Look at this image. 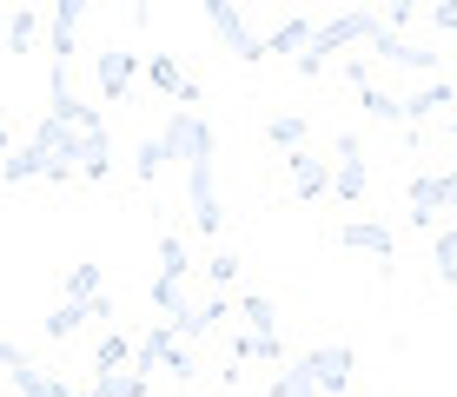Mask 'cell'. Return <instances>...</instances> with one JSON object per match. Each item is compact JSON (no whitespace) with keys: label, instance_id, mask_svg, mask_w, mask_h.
<instances>
[{"label":"cell","instance_id":"obj_25","mask_svg":"<svg viewBox=\"0 0 457 397\" xmlns=\"http://www.w3.org/2000/svg\"><path fill=\"white\" fill-rule=\"evenodd\" d=\"M93 397H146V377L126 364V371H93Z\"/></svg>","mask_w":457,"mask_h":397},{"label":"cell","instance_id":"obj_2","mask_svg":"<svg viewBox=\"0 0 457 397\" xmlns=\"http://www.w3.org/2000/svg\"><path fill=\"white\" fill-rule=\"evenodd\" d=\"M378 34H385V13H371V7H345V13H332V21L312 27L305 54H298L292 67L305 73V79H319V73H332V67H338V54H352V46H371Z\"/></svg>","mask_w":457,"mask_h":397},{"label":"cell","instance_id":"obj_29","mask_svg":"<svg viewBox=\"0 0 457 397\" xmlns=\"http://www.w3.org/2000/svg\"><path fill=\"white\" fill-rule=\"evenodd\" d=\"M67 298H73V305L106 298V292H100V265H73V272H67Z\"/></svg>","mask_w":457,"mask_h":397},{"label":"cell","instance_id":"obj_28","mask_svg":"<svg viewBox=\"0 0 457 397\" xmlns=\"http://www.w3.org/2000/svg\"><path fill=\"white\" fill-rule=\"evenodd\" d=\"M431 265H437V285H457V226H445V232H437Z\"/></svg>","mask_w":457,"mask_h":397},{"label":"cell","instance_id":"obj_19","mask_svg":"<svg viewBox=\"0 0 457 397\" xmlns=\"http://www.w3.org/2000/svg\"><path fill=\"white\" fill-rule=\"evenodd\" d=\"M305 40H312V21H298V13H286V21H278L272 27V34H265V60H272V54H305Z\"/></svg>","mask_w":457,"mask_h":397},{"label":"cell","instance_id":"obj_30","mask_svg":"<svg viewBox=\"0 0 457 397\" xmlns=\"http://www.w3.org/2000/svg\"><path fill=\"white\" fill-rule=\"evenodd\" d=\"M54 385H60V377H46L40 364H21V371H13V391H21V397H54Z\"/></svg>","mask_w":457,"mask_h":397},{"label":"cell","instance_id":"obj_1","mask_svg":"<svg viewBox=\"0 0 457 397\" xmlns=\"http://www.w3.org/2000/svg\"><path fill=\"white\" fill-rule=\"evenodd\" d=\"M0 179L7 186H34V179H54V186H73L80 179V133L60 120H40L34 139H27L13 159H0Z\"/></svg>","mask_w":457,"mask_h":397},{"label":"cell","instance_id":"obj_32","mask_svg":"<svg viewBox=\"0 0 457 397\" xmlns=\"http://www.w3.org/2000/svg\"><path fill=\"white\" fill-rule=\"evenodd\" d=\"M34 34H40V13H34V7H21V13L7 21V40H13V46L27 54V46H34Z\"/></svg>","mask_w":457,"mask_h":397},{"label":"cell","instance_id":"obj_18","mask_svg":"<svg viewBox=\"0 0 457 397\" xmlns=\"http://www.w3.org/2000/svg\"><path fill=\"white\" fill-rule=\"evenodd\" d=\"M226 305H232V298H226V292H212V298H199V305H193V311H186V318H179V325H172V331H179V338H186V344H193V338H206V331L219 325V318H226Z\"/></svg>","mask_w":457,"mask_h":397},{"label":"cell","instance_id":"obj_39","mask_svg":"<svg viewBox=\"0 0 457 397\" xmlns=\"http://www.w3.org/2000/svg\"><path fill=\"white\" fill-rule=\"evenodd\" d=\"M451 133H457V113H451Z\"/></svg>","mask_w":457,"mask_h":397},{"label":"cell","instance_id":"obj_9","mask_svg":"<svg viewBox=\"0 0 457 397\" xmlns=\"http://www.w3.org/2000/svg\"><path fill=\"white\" fill-rule=\"evenodd\" d=\"M365 186H371V172H365V139L358 133H338V146H332V193L338 199H365Z\"/></svg>","mask_w":457,"mask_h":397},{"label":"cell","instance_id":"obj_26","mask_svg":"<svg viewBox=\"0 0 457 397\" xmlns=\"http://www.w3.org/2000/svg\"><path fill=\"white\" fill-rule=\"evenodd\" d=\"M126 364H133V338H126V331H106L100 352H93V371H126Z\"/></svg>","mask_w":457,"mask_h":397},{"label":"cell","instance_id":"obj_7","mask_svg":"<svg viewBox=\"0 0 457 397\" xmlns=\"http://www.w3.org/2000/svg\"><path fill=\"white\" fill-rule=\"evenodd\" d=\"M160 146H166V166H193L199 153H219V139H212V126L199 120V113H172L166 120V133H160Z\"/></svg>","mask_w":457,"mask_h":397},{"label":"cell","instance_id":"obj_4","mask_svg":"<svg viewBox=\"0 0 457 397\" xmlns=\"http://www.w3.org/2000/svg\"><path fill=\"white\" fill-rule=\"evenodd\" d=\"M186 278H193V252H186V238L166 226V232H160V272H153V311H160L166 325H179V318L193 311Z\"/></svg>","mask_w":457,"mask_h":397},{"label":"cell","instance_id":"obj_27","mask_svg":"<svg viewBox=\"0 0 457 397\" xmlns=\"http://www.w3.org/2000/svg\"><path fill=\"white\" fill-rule=\"evenodd\" d=\"M160 172H166V146H160V139H139V146H133V179L153 186Z\"/></svg>","mask_w":457,"mask_h":397},{"label":"cell","instance_id":"obj_17","mask_svg":"<svg viewBox=\"0 0 457 397\" xmlns=\"http://www.w3.org/2000/svg\"><path fill=\"white\" fill-rule=\"evenodd\" d=\"M80 179L87 186L113 179V139H106V126H100V133H80Z\"/></svg>","mask_w":457,"mask_h":397},{"label":"cell","instance_id":"obj_21","mask_svg":"<svg viewBox=\"0 0 457 397\" xmlns=\"http://www.w3.org/2000/svg\"><path fill=\"white\" fill-rule=\"evenodd\" d=\"M265 397H325V391H319V377L305 371V358H292V364H278V377H272Z\"/></svg>","mask_w":457,"mask_h":397},{"label":"cell","instance_id":"obj_5","mask_svg":"<svg viewBox=\"0 0 457 397\" xmlns=\"http://www.w3.org/2000/svg\"><path fill=\"white\" fill-rule=\"evenodd\" d=\"M219 153H199L186 166V212H193L199 232H226V205H219V172H212Z\"/></svg>","mask_w":457,"mask_h":397},{"label":"cell","instance_id":"obj_3","mask_svg":"<svg viewBox=\"0 0 457 397\" xmlns=\"http://www.w3.org/2000/svg\"><path fill=\"white\" fill-rule=\"evenodd\" d=\"M133 371H139V377L160 371V377H172V385H186V377H199V358H193V344H186L179 331L160 318V325H146V331L133 338Z\"/></svg>","mask_w":457,"mask_h":397},{"label":"cell","instance_id":"obj_36","mask_svg":"<svg viewBox=\"0 0 457 397\" xmlns=\"http://www.w3.org/2000/svg\"><path fill=\"white\" fill-rule=\"evenodd\" d=\"M21 364H27V358H21V344H7V338H0V371L13 377V371H21Z\"/></svg>","mask_w":457,"mask_h":397},{"label":"cell","instance_id":"obj_35","mask_svg":"<svg viewBox=\"0 0 457 397\" xmlns=\"http://www.w3.org/2000/svg\"><path fill=\"white\" fill-rule=\"evenodd\" d=\"M437 186H445V212H451V226H457V166L437 172Z\"/></svg>","mask_w":457,"mask_h":397},{"label":"cell","instance_id":"obj_20","mask_svg":"<svg viewBox=\"0 0 457 397\" xmlns=\"http://www.w3.org/2000/svg\"><path fill=\"white\" fill-rule=\"evenodd\" d=\"M305 133H312V126H305V113H272V120H265V139H272V146L278 153H305Z\"/></svg>","mask_w":457,"mask_h":397},{"label":"cell","instance_id":"obj_6","mask_svg":"<svg viewBox=\"0 0 457 397\" xmlns=\"http://www.w3.org/2000/svg\"><path fill=\"white\" fill-rule=\"evenodd\" d=\"M206 27L226 40L232 60H245V67H259V60H265V34H252L245 7H226V0H212V7H206Z\"/></svg>","mask_w":457,"mask_h":397},{"label":"cell","instance_id":"obj_10","mask_svg":"<svg viewBox=\"0 0 457 397\" xmlns=\"http://www.w3.org/2000/svg\"><path fill=\"white\" fill-rule=\"evenodd\" d=\"M87 21V0H60L54 21H46V79H67V60H73V27Z\"/></svg>","mask_w":457,"mask_h":397},{"label":"cell","instance_id":"obj_31","mask_svg":"<svg viewBox=\"0 0 457 397\" xmlns=\"http://www.w3.org/2000/svg\"><path fill=\"white\" fill-rule=\"evenodd\" d=\"M199 272H206V278L219 285V292H226V285H232V278H239V252H212V259H206V265H199Z\"/></svg>","mask_w":457,"mask_h":397},{"label":"cell","instance_id":"obj_34","mask_svg":"<svg viewBox=\"0 0 457 397\" xmlns=\"http://www.w3.org/2000/svg\"><path fill=\"white\" fill-rule=\"evenodd\" d=\"M424 21H431V27H437V34H457V0H437V7H431V13H424Z\"/></svg>","mask_w":457,"mask_h":397},{"label":"cell","instance_id":"obj_33","mask_svg":"<svg viewBox=\"0 0 457 397\" xmlns=\"http://www.w3.org/2000/svg\"><path fill=\"white\" fill-rule=\"evenodd\" d=\"M338 73H345V79H352V87H358V93H365V87H371V73H378V60H371V54H352V60H345V67H338Z\"/></svg>","mask_w":457,"mask_h":397},{"label":"cell","instance_id":"obj_15","mask_svg":"<svg viewBox=\"0 0 457 397\" xmlns=\"http://www.w3.org/2000/svg\"><path fill=\"white\" fill-rule=\"evenodd\" d=\"M286 186H292V199H325V193H332V159L292 153L286 159Z\"/></svg>","mask_w":457,"mask_h":397},{"label":"cell","instance_id":"obj_24","mask_svg":"<svg viewBox=\"0 0 457 397\" xmlns=\"http://www.w3.org/2000/svg\"><path fill=\"white\" fill-rule=\"evenodd\" d=\"M358 106H365V120H378V126H404V100H398V93H385V87H365V93H358Z\"/></svg>","mask_w":457,"mask_h":397},{"label":"cell","instance_id":"obj_22","mask_svg":"<svg viewBox=\"0 0 457 397\" xmlns=\"http://www.w3.org/2000/svg\"><path fill=\"white\" fill-rule=\"evenodd\" d=\"M239 318H245V338H278V311H272V298L245 292V298H239Z\"/></svg>","mask_w":457,"mask_h":397},{"label":"cell","instance_id":"obj_38","mask_svg":"<svg viewBox=\"0 0 457 397\" xmlns=\"http://www.w3.org/2000/svg\"><path fill=\"white\" fill-rule=\"evenodd\" d=\"M0 153H7V126H0Z\"/></svg>","mask_w":457,"mask_h":397},{"label":"cell","instance_id":"obj_16","mask_svg":"<svg viewBox=\"0 0 457 397\" xmlns=\"http://www.w3.org/2000/svg\"><path fill=\"white\" fill-rule=\"evenodd\" d=\"M338 245L345 252H371V259H398V232L391 226H378V219H352V226H338Z\"/></svg>","mask_w":457,"mask_h":397},{"label":"cell","instance_id":"obj_23","mask_svg":"<svg viewBox=\"0 0 457 397\" xmlns=\"http://www.w3.org/2000/svg\"><path fill=\"white\" fill-rule=\"evenodd\" d=\"M87 318H93V305H73V298H60V305L46 311V325H40V331H46V338H54V344H67L73 331L87 325Z\"/></svg>","mask_w":457,"mask_h":397},{"label":"cell","instance_id":"obj_13","mask_svg":"<svg viewBox=\"0 0 457 397\" xmlns=\"http://www.w3.org/2000/svg\"><path fill=\"white\" fill-rule=\"evenodd\" d=\"M93 79H100V100H126L139 79V54H126V46H106L100 60H93Z\"/></svg>","mask_w":457,"mask_h":397},{"label":"cell","instance_id":"obj_12","mask_svg":"<svg viewBox=\"0 0 457 397\" xmlns=\"http://www.w3.org/2000/svg\"><path fill=\"white\" fill-rule=\"evenodd\" d=\"M305 371L319 377L325 397H338L345 385H352V371H358V352L352 344H319V352H305Z\"/></svg>","mask_w":457,"mask_h":397},{"label":"cell","instance_id":"obj_8","mask_svg":"<svg viewBox=\"0 0 457 397\" xmlns=\"http://www.w3.org/2000/svg\"><path fill=\"white\" fill-rule=\"evenodd\" d=\"M371 60H378V67H398V73H424V79H437V67H445L437 46H418L404 34H378L371 40Z\"/></svg>","mask_w":457,"mask_h":397},{"label":"cell","instance_id":"obj_14","mask_svg":"<svg viewBox=\"0 0 457 397\" xmlns=\"http://www.w3.org/2000/svg\"><path fill=\"white\" fill-rule=\"evenodd\" d=\"M146 79H153V87L166 93V100H179L186 113H193V106H199V79L186 73V67H179V60H172V54H146Z\"/></svg>","mask_w":457,"mask_h":397},{"label":"cell","instance_id":"obj_11","mask_svg":"<svg viewBox=\"0 0 457 397\" xmlns=\"http://www.w3.org/2000/svg\"><path fill=\"white\" fill-rule=\"evenodd\" d=\"M404 100V126H424V120H445L451 106H457V79L451 73H437V79H424L418 93H398Z\"/></svg>","mask_w":457,"mask_h":397},{"label":"cell","instance_id":"obj_37","mask_svg":"<svg viewBox=\"0 0 457 397\" xmlns=\"http://www.w3.org/2000/svg\"><path fill=\"white\" fill-rule=\"evenodd\" d=\"M54 397H93V385L80 391V385H54Z\"/></svg>","mask_w":457,"mask_h":397}]
</instances>
